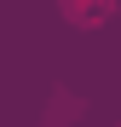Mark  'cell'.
<instances>
[{"label":"cell","mask_w":121,"mask_h":127,"mask_svg":"<svg viewBox=\"0 0 121 127\" xmlns=\"http://www.w3.org/2000/svg\"><path fill=\"white\" fill-rule=\"evenodd\" d=\"M64 12H69V23L92 29V23H104V17L115 12V0H64Z\"/></svg>","instance_id":"cell-1"}]
</instances>
